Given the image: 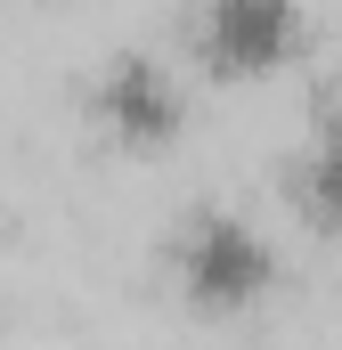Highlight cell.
Masks as SVG:
<instances>
[{
    "mask_svg": "<svg viewBox=\"0 0 342 350\" xmlns=\"http://www.w3.org/2000/svg\"><path fill=\"white\" fill-rule=\"evenodd\" d=\"M285 187H293V212H302L318 237L342 245V106H326V114L310 122V139H302Z\"/></svg>",
    "mask_w": 342,
    "mask_h": 350,
    "instance_id": "4",
    "label": "cell"
},
{
    "mask_svg": "<svg viewBox=\"0 0 342 350\" xmlns=\"http://www.w3.org/2000/svg\"><path fill=\"white\" fill-rule=\"evenodd\" d=\"M310 49L302 0H187V74L204 82H277Z\"/></svg>",
    "mask_w": 342,
    "mask_h": 350,
    "instance_id": "2",
    "label": "cell"
},
{
    "mask_svg": "<svg viewBox=\"0 0 342 350\" xmlns=\"http://www.w3.org/2000/svg\"><path fill=\"white\" fill-rule=\"evenodd\" d=\"M82 122L122 155H163L187 131V74L163 49H114L82 82Z\"/></svg>",
    "mask_w": 342,
    "mask_h": 350,
    "instance_id": "3",
    "label": "cell"
},
{
    "mask_svg": "<svg viewBox=\"0 0 342 350\" xmlns=\"http://www.w3.org/2000/svg\"><path fill=\"white\" fill-rule=\"evenodd\" d=\"M285 253L237 204H187L163 237V285L196 310V318H253L277 293Z\"/></svg>",
    "mask_w": 342,
    "mask_h": 350,
    "instance_id": "1",
    "label": "cell"
}]
</instances>
